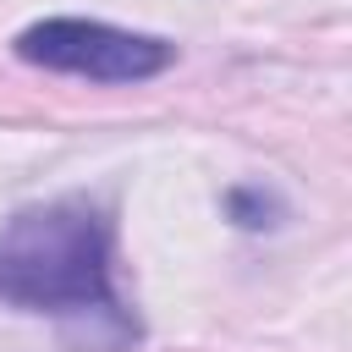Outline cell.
<instances>
[{
    "label": "cell",
    "mask_w": 352,
    "mask_h": 352,
    "mask_svg": "<svg viewBox=\"0 0 352 352\" xmlns=\"http://www.w3.org/2000/svg\"><path fill=\"white\" fill-rule=\"evenodd\" d=\"M16 55L44 72L88 77V82H143L176 60V50L154 33H132L94 16H44L16 33Z\"/></svg>",
    "instance_id": "2"
},
{
    "label": "cell",
    "mask_w": 352,
    "mask_h": 352,
    "mask_svg": "<svg viewBox=\"0 0 352 352\" xmlns=\"http://www.w3.org/2000/svg\"><path fill=\"white\" fill-rule=\"evenodd\" d=\"M0 302L55 319L88 352L138 341V319L116 297V226L88 198L28 204L0 226Z\"/></svg>",
    "instance_id": "1"
},
{
    "label": "cell",
    "mask_w": 352,
    "mask_h": 352,
    "mask_svg": "<svg viewBox=\"0 0 352 352\" xmlns=\"http://www.w3.org/2000/svg\"><path fill=\"white\" fill-rule=\"evenodd\" d=\"M226 204H231L236 226H248V231H258V226H275V214H280L275 192H264V187H236Z\"/></svg>",
    "instance_id": "3"
}]
</instances>
